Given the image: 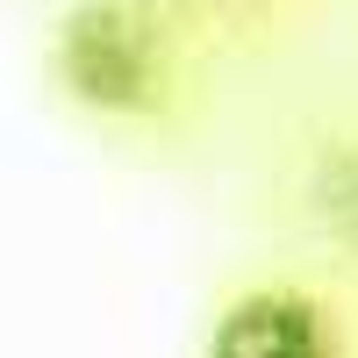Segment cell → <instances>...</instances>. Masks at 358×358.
Returning a JSON list of instances; mask_svg holds the SVG:
<instances>
[{
    "instance_id": "6da1fadb",
    "label": "cell",
    "mask_w": 358,
    "mask_h": 358,
    "mask_svg": "<svg viewBox=\"0 0 358 358\" xmlns=\"http://www.w3.org/2000/svg\"><path fill=\"white\" fill-rule=\"evenodd\" d=\"M57 79L94 115H143L165 86V29L151 0H86L57 36Z\"/></svg>"
},
{
    "instance_id": "7a4b0ae2",
    "label": "cell",
    "mask_w": 358,
    "mask_h": 358,
    "mask_svg": "<svg viewBox=\"0 0 358 358\" xmlns=\"http://www.w3.org/2000/svg\"><path fill=\"white\" fill-rule=\"evenodd\" d=\"M208 358H337L330 315L301 287H251L215 315Z\"/></svg>"
},
{
    "instance_id": "3957f363",
    "label": "cell",
    "mask_w": 358,
    "mask_h": 358,
    "mask_svg": "<svg viewBox=\"0 0 358 358\" xmlns=\"http://www.w3.org/2000/svg\"><path fill=\"white\" fill-rule=\"evenodd\" d=\"M322 215L337 222L344 244H358V151H351V158H337L330 172H322Z\"/></svg>"
}]
</instances>
